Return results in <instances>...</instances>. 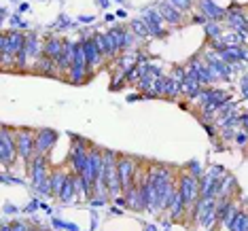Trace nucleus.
Wrapping results in <instances>:
<instances>
[{
  "instance_id": "1",
  "label": "nucleus",
  "mask_w": 248,
  "mask_h": 231,
  "mask_svg": "<svg viewBox=\"0 0 248 231\" xmlns=\"http://www.w3.org/2000/svg\"><path fill=\"white\" fill-rule=\"evenodd\" d=\"M19 157L17 151V129H11L9 125H2V134H0V161L4 168H9L11 163Z\"/></svg>"
},
{
  "instance_id": "2",
  "label": "nucleus",
  "mask_w": 248,
  "mask_h": 231,
  "mask_svg": "<svg viewBox=\"0 0 248 231\" xmlns=\"http://www.w3.org/2000/svg\"><path fill=\"white\" fill-rule=\"evenodd\" d=\"M178 193L183 197V204L187 210H191L197 200H200V178H195L193 174L189 172H183L180 174V180H178Z\"/></svg>"
},
{
  "instance_id": "3",
  "label": "nucleus",
  "mask_w": 248,
  "mask_h": 231,
  "mask_svg": "<svg viewBox=\"0 0 248 231\" xmlns=\"http://www.w3.org/2000/svg\"><path fill=\"white\" fill-rule=\"evenodd\" d=\"M17 151H19V159L24 161L26 168H30L32 159L36 155V132L28 127L17 129Z\"/></svg>"
},
{
  "instance_id": "4",
  "label": "nucleus",
  "mask_w": 248,
  "mask_h": 231,
  "mask_svg": "<svg viewBox=\"0 0 248 231\" xmlns=\"http://www.w3.org/2000/svg\"><path fill=\"white\" fill-rule=\"evenodd\" d=\"M28 174H30V180L34 185V189H38L41 185H45L49 180V168H47V157L45 155H34L30 168H28Z\"/></svg>"
},
{
  "instance_id": "5",
  "label": "nucleus",
  "mask_w": 248,
  "mask_h": 231,
  "mask_svg": "<svg viewBox=\"0 0 248 231\" xmlns=\"http://www.w3.org/2000/svg\"><path fill=\"white\" fill-rule=\"evenodd\" d=\"M24 47H26V36L17 30L7 32V34H2V38H0V51L2 53L17 55L19 51H24Z\"/></svg>"
},
{
  "instance_id": "6",
  "label": "nucleus",
  "mask_w": 248,
  "mask_h": 231,
  "mask_svg": "<svg viewBox=\"0 0 248 231\" xmlns=\"http://www.w3.org/2000/svg\"><path fill=\"white\" fill-rule=\"evenodd\" d=\"M117 168H119V176H121V183H123V191L129 189L132 185H136V159L132 157H119L117 161Z\"/></svg>"
},
{
  "instance_id": "7",
  "label": "nucleus",
  "mask_w": 248,
  "mask_h": 231,
  "mask_svg": "<svg viewBox=\"0 0 248 231\" xmlns=\"http://www.w3.org/2000/svg\"><path fill=\"white\" fill-rule=\"evenodd\" d=\"M55 140H58V134L53 129H38L36 132V155H45L53 149Z\"/></svg>"
},
{
  "instance_id": "8",
  "label": "nucleus",
  "mask_w": 248,
  "mask_h": 231,
  "mask_svg": "<svg viewBox=\"0 0 248 231\" xmlns=\"http://www.w3.org/2000/svg\"><path fill=\"white\" fill-rule=\"evenodd\" d=\"M83 47H85V58H87V66L89 68H95V66L102 62V51H100L95 38H83Z\"/></svg>"
},
{
  "instance_id": "9",
  "label": "nucleus",
  "mask_w": 248,
  "mask_h": 231,
  "mask_svg": "<svg viewBox=\"0 0 248 231\" xmlns=\"http://www.w3.org/2000/svg\"><path fill=\"white\" fill-rule=\"evenodd\" d=\"M197 7H200L202 15H206V17L212 19V21H218V19H223L225 15H227V11L221 9L218 4H214L212 0H200V2H197Z\"/></svg>"
},
{
  "instance_id": "10",
  "label": "nucleus",
  "mask_w": 248,
  "mask_h": 231,
  "mask_svg": "<svg viewBox=\"0 0 248 231\" xmlns=\"http://www.w3.org/2000/svg\"><path fill=\"white\" fill-rule=\"evenodd\" d=\"M183 11H178L174 4L168 0V2H161L159 4V15L163 17V21H168V24H172V26H178L180 21H183Z\"/></svg>"
},
{
  "instance_id": "11",
  "label": "nucleus",
  "mask_w": 248,
  "mask_h": 231,
  "mask_svg": "<svg viewBox=\"0 0 248 231\" xmlns=\"http://www.w3.org/2000/svg\"><path fill=\"white\" fill-rule=\"evenodd\" d=\"M142 19L146 21V26H149V32L153 36H163V34H166V32H163V26H161L163 17L159 15V11H146Z\"/></svg>"
},
{
  "instance_id": "12",
  "label": "nucleus",
  "mask_w": 248,
  "mask_h": 231,
  "mask_svg": "<svg viewBox=\"0 0 248 231\" xmlns=\"http://www.w3.org/2000/svg\"><path fill=\"white\" fill-rule=\"evenodd\" d=\"M75 197H77L75 174L68 172V178H66V183H64V187H62V191H60L58 200H60V201H64V204H72V201H75Z\"/></svg>"
},
{
  "instance_id": "13",
  "label": "nucleus",
  "mask_w": 248,
  "mask_h": 231,
  "mask_svg": "<svg viewBox=\"0 0 248 231\" xmlns=\"http://www.w3.org/2000/svg\"><path fill=\"white\" fill-rule=\"evenodd\" d=\"M62 49H64V41H60V38L51 36L47 43H45L43 55H47V58H51V60H58L60 53H62Z\"/></svg>"
},
{
  "instance_id": "14",
  "label": "nucleus",
  "mask_w": 248,
  "mask_h": 231,
  "mask_svg": "<svg viewBox=\"0 0 248 231\" xmlns=\"http://www.w3.org/2000/svg\"><path fill=\"white\" fill-rule=\"evenodd\" d=\"M38 75H45V77H53L55 70H58V66H55V60L47 58V55H41L36 62V68H34Z\"/></svg>"
},
{
  "instance_id": "15",
  "label": "nucleus",
  "mask_w": 248,
  "mask_h": 231,
  "mask_svg": "<svg viewBox=\"0 0 248 231\" xmlns=\"http://www.w3.org/2000/svg\"><path fill=\"white\" fill-rule=\"evenodd\" d=\"M66 178H68V172H64V170H53L51 174H49V183H51V191H53L55 197L60 195V191H62V187H64Z\"/></svg>"
},
{
  "instance_id": "16",
  "label": "nucleus",
  "mask_w": 248,
  "mask_h": 231,
  "mask_svg": "<svg viewBox=\"0 0 248 231\" xmlns=\"http://www.w3.org/2000/svg\"><path fill=\"white\" fill-rule=\"evenodd\" d=\"M233 189H235V178L225 174L217 185V197H231V191Z\"/></svg>"
},
{
  "instance_id": "17",
  "label": "nucleus",
  "mask_w": 248,
  "mask_h": 231,
  "mask_svg": "<svg viewBox=\"0 0 248 231\" xmlns=\"http://www.w3.org/2000/svg\"><path fill=\"white\" fill-rule=\"evenodd\" d=\"M225 17H227L229 26H233L238 32H246V30H248V21L244 19V15H242L240 11H229Z\"/></svg>"
},
{
  "instance_id": "18",
  "label": "nucleus",
  "mask_w": 248,
  "mask_h": 231,
  "mask_svg": "<svg viewBox=\"0 0 248 231\" xmlns=\"http://www.w3.org/2000/svg\"><path fill=\"white\" fill-rule=\"evenodd\" d=\"M38 49H41V47H38V36H36V32H32V34L26 36V47H24L28 60L38 58Z\"/></svg>"
},
{
  "instance_id": "19",
  "label": "nucleus",
  "mask_w": 248,
  "mask_h": 231,
  "mask_svg": "<svg viewBox=\"0 0 248 231\" xmlns=\"http://www.w3.org/2000/svg\"><path fill=\"white\" fill-rule=\"evenodd\" d=\"M229 231H248V214H238L233 218V223L229 225Z\"/></svg>"
},
{
  "instance_id": "20",
  "label": "nucleus",
  "mask_w": 248,
  "mask_h": 231,
  "mask_svg": "<svg viewBox=\"0 0 248 231\" xmlns=\"http://www.w3.org/2000/svg\"><path fill=\"white\" fill-rule=\"evenodd\" d=\"M132 30H134V34L140 36V38H144V36L151 34V32H149V26H146L144 19H134V21H132Z\"/></svg>"
},
{
  "instance_id": "21",
  "label": "nucleus",
  "mask_w": 248,
  "mask_h": 231,
  "mask_svg": "<svg viewBox=\"0 0 248 231\" xmlns=\"http://www.w3.org/2000/svg\"><path fill=\"white\" fill-rule=\"evenodd\" d=\"M206 32H208V38H214V41H221V38H223L221 28H218V24H214V21L206 26Z\"/></svg>"
},
{
  "instance_id": "22",
  "label": "nucleus",
  "mask_w": 248,
  "mask_h": 231,
  "mask_svg": "<svg viewBox=\"0 0 248 231\" xmlns=\"http://www.w3.org/2000/svg\"><path fill=\"white\" fill-rule=\"evenodd\" d=\"M170 2H172L178 11H189V9H191V4H193L191 0H170Z\"/></svg>"
},
{
  "instance_id": "23",
  "label": "nucleus",
  "mask_w": 248,
  "mask_h": 231,
  "mask_svg": "<svg viewBox=\"0 0 248 231\" xmlns=\"http://www.w3.org/2000/svg\"><path fill=\"white\" fill-rule=\"evenodd\" d=\"M189 174H193V176L195 178H200L202 176V166H200V163H197V161H191L189 163V170H187Z\"/></svg>"
},
{
  "instance_id": "24",
  "label": "nucleus",
  "mask_w": 248,
  "mask_h": 231,
  "mask_svg": "<svg viewBox=\"0 0 248 231\" xmlns=\"http://www.w3.org/2000/svg\"><path fill=\"white\" fill-rule=\"evenodd\" d=\"M11 231H32V229L28 227L26 223H21V221H13L11 223Z\"/></svg>"
},
{
  "instance_id": "25",
  "label": "nucleus",
  "mask_w": 248,
  "mask_h": 231,
  "mask_svg": "<svg viewBox=\"0 0 248 231\" xmlns=\"http://www.w3.org/2000/svg\"><path fill=\"white\" fill-rule=\"evenodd\" d=\"M235 142H238V144H244V142H246V136H244V134H240V136L235 138Z\"/></svg>"
},
{
  "instance_id": "26",
  "label": "nucleus",
  "mask_w": 248,
  "mask_h": 231,
  "mask_svg": "<svg viewBox=\"0 0 248 231\" xmlns=\"http://www.w3.org/2000/svg\"><path fill=\"white\" fill-rule=\"evenodd\" d=\"M36 206H38V204H36V201H32V204H30V206H28V212H32V210H36Z\"/></svg>"
},
{
  "instance_id": "27",
  "label": "nucleus",
  "mask_w": 248,
  "mask_h": 231,
  "mask_svg": "<svg viewBox=\"0 0 248 231\" xmlns=\"http://www.w3.org/2000/svg\"><path fill=\"white\" fill-rule=\"evenodd\" d=\"M98 4H100V7H106V4H108V0H98Z\"/></svg>"
},
{
  "instance_id": "28",
  "label": "nucleus",
  "mask_w": 248,
  "mask_h": 231,
  "mask_svg": "<svg viewBox=\"0 0 248 231\" xmlns=\"http://www.w3.org/2000/svg\"><path fill=\"white\" fill-rule=\"evenodd\" d=\"M2 231H11V225H9V223H4V225H2Z\"/></svg>"
},
{
  "instance_id": "29",
  "label": "nucleus",
  "mask_w": 248,
  "mask_h": 231,
  "mask_svg": "<svg viewBox=\"0 0 248 231\" xmlns=\"http://www.w3.org/2000/svg\"><path fill=\"white\" fill-rule=\"evenodd\" d=\"M146 231H157V229H155V227H149V229H146Z\"/></svg>"
},
{
  "instance_id": "30",
  "label": "nucleus",
  "mask_w": 248,
  "mask_h": 231,
  "mask_svg": "<svg viewBox=\"0 0 248 231\" xmlns=\"http://www.w3.org/2000/svg\"><path fill=\"white\" fill-rule=\"evenodd\" d=\"M117 2H123V0H117Z\"/></svg>"
}]
</instances>
